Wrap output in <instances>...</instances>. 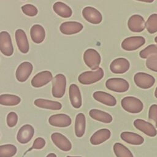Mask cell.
<instances>
[{
	"mask_svg": "<svg viewBox=\"0 0 157 157\" xmlns=\"http://www.w3.org/2000/svg\"><path fill=\"white\" fill-rule=\"evenodd\" d=\"M155 42L157 44V36L155 37Z\"/></svg>",
	"mask_w": 157,
	"mask_h": 157,
	"instance_id": "cell-42",
	"label": "cell"
},
{
	"mask_svg": "<svg viewBox=\"0 0 157 157\" xmlns=\"http://www.w3.org/2000/svg\"><path fill=\"white\" fill-rule=\"evenodd\" d=\"M121 139L125 142L134 145H142L144 142V139L138 134L129 132L124 131L120 134Z\"/></svg>",
	"mask_w": 157,
	"mask_h": 157,
	"instance_id": "cell-23",
	"label": "cell"
},
{
	"mask_svg": "<svg viewBox=\"0 0 157 157\" xmlns=\"http://www.w3.org/2000/svg\"><path fill=\"white\" fill-rule=\"evenodd\" d=\"M66 78L63 74H56L52 79V93L53 97L56 98H62L66 91Z\"/></svg>",
	"mask_w": 157,
	"mask_h": 157,
	"instance_id": "cell-3",
	"label": "cell"
},
{
	"mask_svg": "<svg viewBox=\"0 0 157 157\" xmlns=\"http://www.w3.org/2000/svg\"><path fill=\"white\" fill-rule=\"evenodd\" d=\"M45 145V140H44V139L42 137H37L34 140L32 147L26 151V153L33 149H37V150L42 149L44 147Z\"/></svg>",
	"mask_w": 157,
	"mask_h": 157,
	"instance_id": "cell-38",
	"label": "cell"
},
{
	"mask_svg": "<svg viewBox=\"0 0 157 157\" xmlns=\"http://www.w3.org/2000/svg\"><path fill=\"white\" fill-rule=\"evenodd\" d=\"M145 28L148 32L153 34L157 32V14L153 13L150 15L145 22Z\"/></svg>",
	"mask_w": 157,
	"mask_h": 157,
	"instance_id": "cell-32",
	"label": "cell"
},
{
	"mask_svg": "<svg viewBox=\"0 0 157 157\" xmlns=\"http://www.w3.org/2000/svg\"><path fill=\"white\" fill-rule=\"evenodd\" d=\"M0 52L6 56H10L13 53L11 37L6 31L0 32Z\"/></svg>",
	"mask_w": 157,
	"mask_h": 157,
	"instance_id": "cell-7",
	"label": "cell"
},
{
	"mask_svg": "<svg viewBox=\"0 0 157 157\" xmlns=\"http://www.w3.org/2000/svg\"><path fill=\"white\" fill-rule=\"evenodd\" d=\"M34 134V128L28 124L22 126L18 130L17 139L20 144H25L29 142L33 138Z\"/></svg>",
	"mask_w": 157,
	"mask_h": 157,
	"instance_id": "cell-15",
	"label": "cell"
},
{
	"mask_svg": "<svg viewBox=\"0 0 157 157\" xmlns=\"http://www.w3.org/2000/svg\"><path fill=\"white\" fill-rule=\"evenodd\" d=\"M122 108L131 113H139L143 110L144 104L138 98L134 96H126L121 101Z\"/></svg>",
	"mask_w": 157,
	"mask_h": 157,
	"instance_id": "cell-1",
	"label": "cell"
},
{
	"mask_svg": "<svg viewBox=\"0 0 157 157\" xmlns=\"http://www.w3.org/2000/svg\"><path fill=\"white\" fill-rule=\"evenodd\" d=\"M83 26L77 21H65L61 24L59 30L61 33L66 35H71L80 32Z\"/></svg>",
	"mask_w": 157,
	"mask_h": 157,
	"instance_id": "cell-18",
	"label": "cell"
},
{
	"mask_svg": "<svg viewBox=\"0 0 157 157\" xmlns=\"http://www.w3.org/2000/svg\"><path fill=\"white\" fill-rule=\"evenodd\" d=\"M54 12L63 18H69L72 14L71 8L62 2H56L53 6Z\"/></svg>",
	"mask_w": 157,
	"mask_h": 157,
	"instance_id": "cell-28",
	"label": "cell"
},
{
	"mask_svg": "<svg viewBox=\"0 0 157 157\" xmlns=\"http://www.w3.org/2000/svg\"><path fill=\"white\" fill-rule=\"evenodd\" d=\"M86 118L83 113H79L76 115L74 124V132L77 137H82L85 132Z\"/></svg>",
	"mask_w": 157,
	"mask_h": 157,
	"instance_id": "cell-25",
	"label": "cell"
},
{
	"mask_svg": "<svg viewBox=\"0 0 157 157\" xmlns=\"http://www.w3.org/2000/svg\"><path fill=\"white\" fill-rule=\"evenodd\" d=\"M69 96L72 107L79 109L82 106V99L80 89L77 85L73 83L69 86Z\"/></svg>",
	"mask_w": 157,
	"mask_h": 157,
	"instance_id": "cell-20",
	"label": "cell"
},
{
	"mask_svg": "<svg viewBox=\"0 0 157 157\" xmlns=\"http://www.w3.org/2000/svg\"><path fill=\"white\" fill-rule=\"evenodd\" d=\"M66 157H82V156H67Z\"/></svg>",
	"mask_w": 157,
	"mask_h": 157,
	"instance_id": "cell-43",
	"label": "cell"
},
{
	"mask_svg": "<svg viewBox=\"0 0 157 157\" xmlns=\"http://www.w3.org/2000/svg\"><path fill=\"white\" fill-rule=\"evenodd\" d=\"M93 98L107 106L113 107L117 104V100L115 98L112 94L102 91H97L93 94Z\"/></svg>",
	"mask_w": 157,
	"mask_h": 157,
	"instance_id": "cell-21",
	"label": "cell"
},
{
	"mask_svg": "<svg viewBox=\"0 0 157 157\" xmlns=\"http://www.w3.org/2000/svg\"><path fill=\"white\" fill-rule=\"evenodd\" d=\"M110 136V131L106 128H102L98 130L91 136L90 142L92 145H98L109 139Z\"/></svg>",
	"mask_w": 157,
	"mask_h": 157,
	"instance_id": "cell-22",
	"label": "cell"
},
{
	"mask_svg": "<svg viewBox=\"0 0 157 157\" xmlns=\"http://www.w3.org/2000/svg\"><path fill=\"white\" fill-rule=\"evenodd\" d=\"M51 139L53 144L63 151H69L72 148V144L70 140L59 132L53 133L51 135Z\"/></svg>",
	"mask_w": 157,
	"mask_h": 157,
	"instance_id": "cell-12",
	"label": "cell"
},
{
	"mask_svg": "<svg viewBox=\"0 0 157 157\" xmlns=\"http://www.w3.org/2000/svg\"><path fill=\"white\" fill-rule=\"evenodd\" d=\"M145 64L148 69L157 72V56H151L148 57Z\"/></svg>",
	"mask_w": 157,
	"mask_h": 157,
	"instance_id": "cell-35",
	"label": "cell"
},
{
	"mask_svg": "<svg viewBox=\"0 0 157 157\" xmlns=\"http://www.w3.org/2000/svg\"><path fill=\"white\" fill-rule=\"evenodd\" d=\"M22 12L29 17H34L38 13V10L36 6L33 4H26L21 6Z\"/></svg>",
	"mask_w": 157,
	"mask_h": 157,
	"instance_id": "cell-34",
	"label": "cell"
},
{
	"mask_svg": "<svg viewBox=\"0 0 157 157\" xmlns=\"http://www.w3.org/2000/svg\"><path fill=\"white\" fill-rule=\"evenodd\" d=\"M106 88L112 91L124 93L128 90L129 83L122 78H110L105 82Z\"/></svg>",
	"mask_w": 157,
	"mask_h": 157,
	"instance_id": "cell-5",
	"label": "cell"
},
{
	"mask_svg": "<svg viewBox=\"0 0 157 157\" xmlns=\"http://www.w3.org/2000/svg\"><path fill=\"white\" fill-rule=\"evenodd\" d=\"M133 124L136 129L144 132L149 137H155L157 134L156 128L150 122L142 119H136L134 121Z\"/></svg>",
	"mask_w": 157,
	"mask_h": 157,
	"instance_id": "cell-10",
	"label": "cell"
},
{
	"mask_svg": "<svg viewBox=\"0 0 157 157\" xmlns=\"http://www.w3.org/2000/svg\"><path fill=\"white\" fill-rule=\"evenodd\" d=\"M104 73L102 68L99 67L94 71H86L82 72L78 77V82L83 85H90L94 83L104 77Z\"/></svg>",
	"mask_w": 157,
	"mask_h": 157,
	"instance_id": "cell-2",
	"label": "cell"
},
{
	"mask_svg": "<svg viewBox=\"0 0 157 157\" xmlns=\"http://www.w3.org/2000/svg\"><path fill=\"white\" fill-rule=\"evenodd\" d=\"M50 125L58 128H66L71 124V117L64 113H58L51 115L48 118Z\"/></svg>",
	"mask_w": 157,
	"mask_h": 157,
	"instance_id": "cell-13",
	"label": "cell"
},
{
	"mask_svg": "<svg viewBox=\"0 0 157 157\" xmlns=\"http://www.w3.org/2000/svg\"><path fill=\"white\" fill-rule=\"evenodd\" d=\"M128 26L130 31L134 33H140L145 28V20L142 16L135 14L132 15L128 20Z\"/></svg>",
	"mask_w": 157,
	"mask_h": 157,
	"instance_id": "cell-16",
	"label": "cell"
},
{
	"mask_svg": "<svg viewBox=\"0 0 157 157\" xmlns=\"http://www.w3.org/2000/svg\"><path fill=\"white\" fill-rule=\"evenodd\" d=\"M53 79V75L51 72L48 71H44L36 74L31 80V85L33 87L39 88L42 87Z\"/></svg>",
	"mask_w": 157,
	"mask_h": 157,
	"instance_id": "cell-14",
	"label": "cell"
},
{
	"mask_svg": "<svg viewBox=\"0 0 157 157\" xmlns=\"http://www.w3.org/2000/svg\"><path fill=\"white\" fill-rule=\"evenodd\" d=\"M135 84L142 89H148L153 86L155 78L151 75L145 72H137L134 76Z\"/></svg>",
	"mask_w": 157,
	"mask_h": 157,
	"instance_id": "cell-6",
	"label": "cell"
},
{
	"mask_svg": "<svg viewBox=\"0 0 157 157\" xmlns=\"http://www.w3.org/2000/svg\"><path fill=\"white\" fill-rule=\"evenodd\" d=\"M18 121V115L14 112H9L7 115V124L10 128L15 126Z\"/></svg>",
	"mask_w": 157,
	"mask_h": 157,
	"instance_id": "cell-36",
	"label": "cell"
},
{
	"mask_svg": "<svg viewBox=\"0 0 157 157\" xmlns=\"http://www.w3.org/2000/svg\"><path fill=\"white\" fill-rule=\"evenodd\" d=\"M89 115L93 119L106 124L111 123L113 120L112 115L109 113L96 109L90 110Z\"/></svg>",
	"mask_w": 157,
	"mask_h": 157,
	"instance_id": "cell-27",
	"label": "cell"
},
{
	"mask_svg": "<svg viewBox=\"0 0 157 157\" xmlns=\"http://www.w3.org/2000/svg\"><path fill=\"white\" fill-rule=\"evenodd\" d=\"M33 69V64L28 62L25 61L20 64L18 66L16 72L15 77L17 80L20 82H24L28 80L29 75L31 74Z\"/></svg>",
	"mask_w": 157,
	"mask_h": 157,
	"instance_id": "cell-9",
	"label": "cell"
},
{
	"mask_svg": "<svg viewBox=\"0 0 157 157\" xmlns=\"http://www.w3.org/2000/svg\"><path fill=\"white\" fill-rule=\"evenodd\" d=\"M139 56L144 59L151 56H157V45L151 44L148 45L140 52Z\"/></svg>",
	"mask_w": 157,
	"mask_h": 157,
	"instance_id": "cell-33",
	"label": "cell"
},
{
	"mask_svg": "<svg viewBox=\"0 0 157 157\" xmlns=\"http://www.w3.org/2000/svg\"><path fill=\"white\" fill-rule=\"evenodd\" d=\"M136 1H142V2H148V3H151L154 1V0H136Z\"/></svg>",
	"mask_w": 157,
	"mask_h": 157,
	"instance_id": "cell-39",
	"label": "cell"
},
{
	"mask_svg": "<svg viewBox=\"0 0 157 157\" xmlns=\"http://www.w3.org/2000/svg\"><path fill=\"white\" fill-rule=\"evenodd\" d=\"M155 96L157 99V86H156V88L155 89Z\"/></svg>",
	"mask_w": 157,
	"mask_h": 157,
	"instance_id": "cell-41",
	"label": "cell"
},
{
	"mask_svg": "<svg viewBox=\"0 0 157 157\" xmlns=\"http://www.w3.org/2000/svg\"><path fill=\"white\" fill-rule=\"evenodd\" d=\"M23 1H25V0H23Z\"/></svg>",
	"mask_w": 157,
	"mask_h": 157,
	"instance_id": "cell-44",
	"label": "cell"
},
{
	"mask_svg": "<svg viewBox=\"0 0 157 157\" xmlns=\"http://www.w3.org/2000/svg\"><path fill=\"white\" fill-rule=\"evenodd\" d=\"M15 40L18 50L23 53L29 52V45L25 32L21 29H18L15 33Z\"/></svg>",
	"mask_w": 157,
	"mask_h": 157,
	"instance_id": "cell-19",
	"label": "cell"
},
{
	"mask_svg": "<svg viewBox=\"0 0 157 157\" xmlns=\"http://www.w3.org/2000/svg\"><path fill=\"white\" fill-rule=\"evenodd\" d=\"M148 118L154 122L157 127V104H152L148 110Z\"/></svg>",
	"mask_w": 157,
	"mask_h": 157,
	"instance_id": "cell-37",
	"label": "cell"
},
{
	"mask_svg": "<svg viewBox=\"0 0 157 157\" xmlns=\"http://www.w3.org/2000/svg\"><path fill=\"white\" fill-rule=\"evenodd\" d=\"M46 157H57V156H56V155L55 153H51L48 154Z\"/></svg>",
	"mask_w": 157,
	"mask_h": 157,
	"instance_id": "cell-40",
	"label": "cell"
},
{
	"mask_svg": "<svg viewBox=\"0 0 157 157\" xmlns=\"http://www.w3.org/2000/svg\"><path fill=\"white\" fill-rule=\"evenodd\" d=\"M145 43L142 36H132L124 39L121 43V48L126 51H133L138 49Z\"/></svg>",
	"mask_w": 157,
	"mask_h": 157,
	"instance_id": "cell-8",
	"label": "cell"
},
{
	"mask_svg": "<svg viewBox=\"0 0 157 157\" xmlns=\"http://www.w3.org/2000/svg\"><path fill=\"white\" fill-rule=\"evenodd\" d=\"M82 15L84 18L90 23L99 24L102 20V16L101 12L96 9L88 6L82 10Z\"/></svg>",
	"mask_w": 157,
	"mask_h": 157,
	"instance_id": "cell-11",
	"label": "cell"
},
{
	"mask_svg": "<svg viewBox=\"0 0 157 157\" xmlns=\"http://www.w3.org/2000/svg\"><path fill=\"white\" fill-rule=\"evenodd\" d=\"M30 36L32 40L34 43H42L45 37V31L44 27L39 24L34 25L31 28Z\"/></svg>",
	"mask_w": 157,
	"mask_h": 157,
	"instance_id": "cell-24",
	"label": "cell"
},
{
	"mask_svg": "<svg viewBox=\"0 0 157 157\" xmlns=\"http://www.w3.org/2000/svg\"><path fill=\"white\" fill-rule=\"evenodd\" d=\"M83 60L88 67L92 70H96L99 68L101 58L98 51L93 48H88L83 53Z\"/></svg>",
	"mask_w": 157,
	"mask_h": 157,
	"instance_id": "cell-4",
	"label": "cell"
},
{
	"mask_svg": "<svg viewBox=\"0 0 157 157\" xmlns=\"http://www.w3.org/2000/svg\"><path fill=\"white\" fill-rule=\"evenodd\" d=\"M34 104L39 108L52 110H59L62 108V104L59 102L45 99H37L34 101Z\"/></svg>",
	"mask_w": 157,
	"mask_h": 157,
	"instance_id": "cell-26",
	"label": "cell"
},
{
	"mask_svg": "<svg viewBox=\"0 0 157 157\" xmlns=\"http://www.w3.org/2000/svg\"><path fill=\"white\" fill-rule=\"evenodd\" d=\"M20 98L17 95L10 94H3L0 95V104L2 105H17L20 102Z\"/></svg>",
	"mask_w": 157,
	"mask_h": 157,
	"instance_id": "cell-29",
	"label": "cell"
},
{
	"mask_svg": "<svg viewBox=\"0 0 157 157\" xmlns=\"http://www.w3.org/2000/svg\"><path fill=\"white\" fill-rule=\"evenodd\" d=\"M130 63L124 58H118L113 59L110 64V69L114 74H123L128 71Z\"/></svg>",
	"mask_w": 157,
	"mask_h": 157,
	"instance_id": "cell-17",
	"label": "cell"
},
{
	"mask_svg": "<svg viewBox=\"0 0 157 157\" xmlns=\"http://www.w3.org/2000/svg\"><path fill=\"white\" fill-rule=\"evenodd\" d=\"M17 147L12 144L0 145V157H12L17 153Z\"/></svg>",
	"mask_w": 157,
	"mask_h": 157,
	"instance_id": "cell-31",
	"label": "cell"
},
{
	"mask_svg": "<svg viewBox=\"0 0 157 157\" xmlns=\"http://www.w3.org/2000/svg\"><path fill=\"white\" fill-rule=\"evenodd\" d=\"M113 150L116 157H134L130 150L121 143H115L113 146Z\"/></svg>",
	"mask_w": 157,
	"mask_h": 157,
	"instance_id": "cell-30",
	"label": "cell"
}]
</instances>
